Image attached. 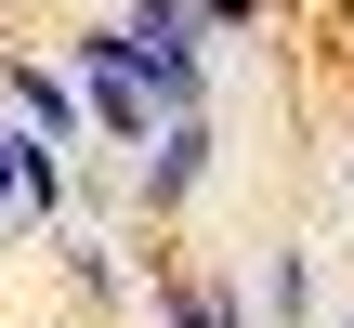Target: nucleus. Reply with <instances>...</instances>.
Returning <instances> with one entry per match:
<instances>
[{"label": "nucleus", "instance_id": "1", "mask_svg": "<svg viewBox=\"0 0 354 328\" xmlns=\"http://www.w3.org/2000/svg\"><path fill=\"white\" fill-rule=\"evenodd\" d=\"M105 53L145 79V105H171V118H210V92H197V0H131V13L105 26Z\"/></svg>", "mask_w": 354, "mask_h": 328}, {"label": "nucleus", "instance_id": "2", "mask_svg": "<svg viewBox=\"0 0 354 328\" xmlns=\"http://www.w3.org/2000/svg\"><path fill=\"white\" fill-rule=\"evenodd\" d=\"M79 79H92V118H105V145H158V105H145V79H131L105 39H79Z\"/></svg>", "mask_w": 354, "mask_h": 328}, {"label": "nucleus", "instance_id": "3", "mask_svg": "<svg viewBox=\"0 0 354 328\" xmlns=\"http://www.w3.org/2000/svg\"><path fill=\"white\" fill-rule=\"evenodd\" d=\"M0 105H13V118H26V145H53V158H66V145H79V92H66V79H53V66H0Z\"/></svg>", "mask_w": 354, "mask_h": 328}, {"label": "nucleus", "instance_id": "4", "mask_svg": "<svg viewBox=\"0 0 354 328\" xmlns=\"http://www.w3.org/2000/svg\"><path fill=\"white\" fill-rule=\"evenodd\" d=\"M197 171H210V118H171V131L145 145V197H158V210H184V197H197Z\"/></svg>", "mask_w": 354, "mask_h": 328}, {"label": "nucleus", "instance_id": "5", "mask_svg": "<svg viewBox=\"0 0 354 328\" xmlns=\"http://www.w3.org/2000/svg\"><path fill=\"white\" fill-rule=\"evenodd\" d=\"M250 13H263V0H197V26H250Z\"/></svg>", "mask_w": 354, "mask_h": 328}, {"label": "nucleus", "instance_id": "6", "mask_svg": "<svg viewBox=\"0 0 354 328\" xmlns=\"http://www.w3.org/2000/svg\"><path fill=\"white\" fill-rule=\"evenodd\" d=\"M0 224H13V210H0Z\"/></svg>", "mask_w": 354, "mask_h": 328}, {"label": "nucleus", "instance_id": "7", "mask_svg": "<svg viewBox=\"0 0 354 328\" xmlns=\"http://www.w3.org/2000/svg\"><path fill=\"white\" fill-rule=\"evenodd\" d=\"M342 171H354V158H342Z\"/></svg>", "mask_w": 354, "mask_h": 328}, {"label": "nucleus", "instance_id": "8", "mask_svg": "<svg viewBox=\"0 0 354 328\" xmlns=\"http://www.w3.org/2000/svg\"><path fill=\"white\" fill-rule=\"evenodd\" d=\"M342 328H354V316H342Z\"/></svg>", "mask_w": 354, "mask_h": 328}]
</instances>
